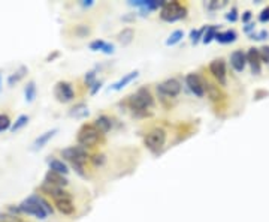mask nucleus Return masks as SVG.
I'll return each mask as SVG.
<instances>
[{
    "label": "nucleus",
    "mask_w": 269,
    "mask_h": 222,
    "mask_svg": "<svg viewBox=\"0 0 269 222\" xmlns=\"http://www.w3.org/2000/svg\"><path fill=\"white\" fill-rule=\"evenodd\" d=\"M56 207L60 213L63 215H72L75 212V206L72 203L70 198H63V200H57L56 201Z\"/></svg>",
    "instance_id": "obj_18"
},
{
    "label": "nucleus",
    "mask_w": 269,
    "mask_h": 222,
    "mask_svg": "<svg viewBox=\"0 0 269 222\" xmlns=\"http://www.w3.org/2000/svg\"><path fill=\"white\" fill-rule=\"evenodd\" d=\"M45 200L41 198V197H36V195H31L29 197L27 200H24L21 204H20V210L27 213V215H33L36 216L37 219H45L47 218V210H45Z\"/></svg>",
    "instance_id": "obj_1"
},
{
    "label": "nucleus",
    "mask_w": 269,
    "mask_h": 222,
    "mask_svg": "<svg viewBox=\"0 0 269 222\" xmlns=\"http://www.w3.org/2000/svg\"><path fill=\"white\" fill-rule=\"evenodd\" d=\"M105 54H112L114 53V45L112 44H105V47H103V50H102Z\"/></svg>",
    "instance_id": "obj_40"
},
{
    "label": "nucleus",
    "mask_w": 269,
    "mask_h": 222,
    "mask_svg": "<svg viewBox=\"0 0 269 222\" xmlns=\"http://www.w3.org/2000/svg\"><path fill=\"white\" fill-rule=\"evenodd\" d=\"M100 87H102V83H100V81H99V83H94V84L91 86L90 93H91V95H96V93H97V90H100Z\"/></svg>",
    "instance_id": "obj_42"
},
{
    "label": "nucleus",
    "mask_w": 269,
    "mask_h": 222,
    "mask_svg": "<svg viewBox=\"0 0 269 222\" xmlns=\"http://www.w3.org/2000/svg\"><path fill=\"white\" fill-rule=\"evenodd\" d=\"M45 182L54 185V186H59V188H64V186H67V183H69V180L66 179V176L59 174V173L51 171V170L45 174Z\"/></svg>",
    "instance_id": "obj_14"
},
{
    "label": "nucleus",
    "mask_w": 269,
    "mask_h": 222,
    "mask_svg": "<svg viewBox=\"0 0 269 222\" xmlns=\"http://www.w3.org/2000/svg\"><path fill=\"white\" fill-rule=\"evenodd\" d=\"M54 95L60 102H70L73 99V89L69 83L60 81V83L56 84Z\"/></svg>",
    "instance_id": "obj_10"
},
{
    "label": "nucleus",
    "mask_w": 269,
    "mask_h": 222,
    "mask_svg": "<svg viewBox=\"0 0 269 222\" xmlns=\"http://www.w3.org/2000/svg\"><path fill=\"white\" fill-rule=\"evenodd\" d=\"M100 140V131L94 125H84L78 132V143L83 147H94Z\"/></svg>",
    "instance_id": "obj_5"
},
{
    "label": "nucleus",
    "mask_w": 269,
    "mask_h": 222,
    "mask_svg": "<svg viewBox=\"0 0 269 222\" xmlns=\"http://www.w3.org/2000/svg\"><path fill=\"white\" fill-rule=\"evenodd\" d=\"M93 125L100 131V134H105V132L111 131V128H112V122L108 116H99Z\"/></svg>",
    "instance_id": "obj_20"
},
{
    "label": "nucleus",
    "mask_w": 269,
    "mask_h": 222,
    "mask_svg": "<svg viewBox=\"0 0 269 222\" xmlns=\"http://www.w3.org/2000/svg\"><path fill=\"white\" fill-rule=\"evenodd\" d=\"M0 86H2V75H0Z\"/></svg>",
    "instance_id": "obj_46"
},
{
    "label": "nucleus",
    "mask_w": 269,
    "mask_h": 222,
    "mask_svg": "<svg viewBox=\"0 0 269 222\" xmlns=\"http://www.w3.org/2000/svg\"><path fill=\"white\" fill-rule=\"evenodd\" d=\"M91 5H93V0H87V2L84 0L83 2V6H91Z\"/></svg>",
    "instance_id": "obj_45"
},
{
    "label": "nucleus",
    "mask_w": 269,
    "mask_h": 222,
    "mask_svg": "<svg viewBox=\"0 0 269 222\" xmlns=\"http://www.w3.org/2000/svg\"><path fill=\"white\" fill-rule=\"evenodd\" d=\"M138 74H139L138 71L129 72L127 75H124V77H123L121 80H119L117 83H114V84H112V90H121L123 87H126V86H127L129 83H132V81H133V80H135V78L138 77Z\"/></svg>",
    "instance_id": "obj_19"
},
{
    "label": "nucleus",
    "mask_w": 269,
    "mask_h": 222,
    "mask_svg": "<svg viewBox=\"0 0 269 222\" xmlns=\"http://www.w3.org/2000/svg\"><path fill=\"white\" fill-rule=\"evenodd\" d=\"M217 33H218V26H209V27H207V30H205V33H204V38H202L204 44L212 42V41L215 39V35H217Z\"/></svg>",
    "instance_id": "obj_24"
},
{
    "label": "nucleus",
    "mask_w": 269,
    "mask_h": 222,
    "mask_svg": "<svg viewBox=\"0 0 269 222\" xmlns=\"http://www.w3.org/2000/svg\"><path fill=\"white\" fill-rule=\"evenodd\" d=\"M238 38V33L235 30H224V32H218L215 35V41L220 44H230L235 42Z\"/></svg>",
    "instance_id": "obj_16"
},
{
    "label": "nucleus",
    "mask_w": 269,
    "mask_h": 222,
    "mask_svg": "<svg viewBox=\"0 0 269 222\" xmlns=\"http://www.w3.org/2000/svg\"><path fill=\"white\" fill-rule=\"evenodd\" d=\"M87 114H89V110L84 104H78L70 110V116H75V117H84Z\"/></svg>",
    "instance_id": "obj_25"
},
{
    "label": "nucleus",
    "mask_w": 269,
    "mask_h": 222,
    "mask_svg": "<svg viewBox=\"0 0 269 222\" xmlns=\"http://www.w3.org/2000/svg\"><path fill=\"white\" fill-rule=\"evenodd\" d=\"M41 191H42L44 194H47V195L53 197L56 201H57V200H63V198H70V195H69V194H67L63 188L54 186V185L47 183V182H44V183H42Z\"/></svg>",
    "instance_id": "obj_12"
},
{
    "label": "nucleus",
    "mask_w": 269,
    "mask_h": 222,
    "mask_svg": "<svg viewBox=\"0 0 269 222\" xmlns=\"http://www.w3.org/2000/svg\"><path fill=\"white\" fill-rule=\"evenodd\" d=\"M157 92H159L160 95H163V96L174 98V96L179 95V92H181V84H179L178 80L169 78V80H166V81H163V83H160V84L157 86Z\"/></svg>",
    "instance_id": "obj_8"
},
{
    "label": "nucleus",
    "mask_w": 269,
    "mask_h": 222,
    "mask_svg": "<svg viewBox=\"0 0 269 222\" xmlns=\"http://www.w3.org/2000/svg\"><path fill=\"white\" fill-rule=\"evenodd\" d=\"M226 5H227V0H221V2H217V0H212V2H209V3H208V8H209L211 11H214V9L224 8Z\"/></svg>",
    "instance_id": "obj_33"
},
{
    "label": "nucleus",
    "mask_w": 269,
    "mask_h": 222,
    "mask_svg": "<svg viewBox=\"0 0 269 222\" xmlns=\"http://www.w3.org/2000/svg\"><path fill=\"white\" fill-rule=\"evenodd\" d=\"M105 41H102V39H96V41H93L91 44H90V50H93V51H102L103 50V47H105Z\"/></svg>",
    "instance_id": "obj_34"
},
{
    "label": "nucleus",
    "mask_w": 269,
    "mask_h": 222,
    "mask_svg": "<svg viewBox=\"0 0 269 222\" xmlns=\"http://www.w3.org/2000/svg\"><path fill=\"white\" fill-rule=\"evenodd\" d=\"M94 78H96V72H94V71H90V72L86 74L84 81H86L87 86H93V84H94Z\"/></svg>",
    "instance_id": "obj_35"
},
{
    "label": "nucleus",
    "mask_w": 269,
    "mask_h": 222,
    "mask_svg": "<svg viewBox=\"0 0 269 222\" xmlns=\"http://www.w3.org/2000/svg\"><path fill=\"white\" fill-rule=\"evenodd\" d=\"M209 72L212 74V77L221 84L224 86L227 83V69H226V63L223 59L218 60H212L209 63Z\"/></svg>",
    "instance_id": "obj_7"
},
{
    "label": "nucleus",
    "mask_w": 269,
    "mask_h": 222,
    "mask_svg": "<svg viewBox=\"0 0 269 222\" xmlns=\"http://www.w3.org/2000/svg\"><path fill=\"white\" fill-rule=\"evenodd\" d=\"M61 156L73 164V167L78 168L80 173H83V164L87 161V150L83 146H72L67 149L61 150Z\"/></svg>",
    "instance_id": "obj_2"
},
{
    "label": "nucleus",
    "mask_w": 269,
    "mask_h": 222,
    "mask_svg": "<svg viewBox=\"0 0 269 222\" xmlns=\"http://www.w3.org/2000/svg\"><path fill=\"white\" fill-rule=\"evenodd\" d=\"M11 129V119L6 114H0V132Z\"/></svg>",
    "instance_id": "obj_31"
},
{
    "label": "nucleus",
    "mask_w": 269,
    "mask_h": 222,
    "mask_svg": "<svg viewBox=\"0 0 269 222\" xmlns=\"http://www.w3.org/2000/svg\"><path fill=\"white\" fill-rule=\"evenodd\" d=\"M75 35H76V36H80V38H86V36L90 35V27L86 26V24L76 26V27H75Z\"/></svg>",
    "instance_id": "obj_30"
},
{
    "label": "nucleus",
    "mask_w": 269,
    "mask_h": 222,
    "mask_svg": "<svg viewBox=\"0 0 269 222\" xmlns=\"http://www.w3.org/2000/svg\"><path fill=\"white\" fill-rule=\"evenodd\" d=\"M185 83L191 93H195L199 98H202L205 95V83L202 81V78L198 75V74H188L185 77Z\"/></svg>",
    "instance_id": "obj_9"
},
{
    "label": "nucleus",
    "mask_w": 269,
    "mask_h": 222,
    "mask_svg": "<svg viewBox=\"0 0 269 222\" xmlns=\"http://www.w3.org/2000/svg\"><path fill=\"white\" fill-rule=\"evenodd\" d=\"M259 54L262 63H269V45H263L262 48H259Z\"/></svg>",
    "instance_id": "obj_32"
},
{
    "label": "nucleus",
    "mask_w": 269,
    "mask_h": 222,
    "mask_svg": "<svg viewBox=\"0 0 269 222\" xmlns=\"http://www.w3.org/2000/svg\"><path fill=\"white\" fill-rule=\"evenodd\" d=\"M244 30H245V32H247V33H250V32H251V30H254V24H251V23H248V24H247V26H245V29H244Z\"/></svg>",
    "instance_id": "obj_43"
},
{
    "label": "nucleus",
    "mask_w": 269,
    "mask_h": 222,
    "mask_svg": "<svg viewBox=\"0 0 269 222\" xmlns=\"http://www.w3.org/2000/svg\"><path fill=\"white\" fill-rule=\"evenodd\" d=\"M50 170H51V171H56V173H59V174H63V176H66V174L69 173L67 165H66L63 161H59V159H51V161H50Z\"/></svg>",
    "instance_id": "obj_22"
},
{
    "label": "nucleus",
    "mask_w": 269,
    "mask_h": 222,
    "mask_svg": "<svg viewBox=\"0 0 269 222\" xmlns=\"http://www.w3.org/2000/svg\"><path fill=\"white\" fill-rule=\"evenodd\" d=\"M226 18L229 20V21H237L238 20V11H237V8H232V9H230V12L226 15Z\"/></svg>",
    "instance_id": "obj_39"
},
{
    "label": "nucleus",
    "mask_w": 269,
    "mask_h": 222,
    "mask_svg": "<svg viewBox=\"0 0 269 222\" xmlns=\"http://www.w3.org/2000/svg\"><path fill=\"white\" fill-rule=\"evenodd\" d=\"M56 134H57V129H51V131H47L42 135H39V137L34 140V143H33V149L37 150V149H41V147H44Z\"/></svg>",
    "instance_id": "obj_17"
},
{
    "label": "nucleus",
    "mask_w": 269,
    "mask_h": 222,
    "mask_svg": "<svg viewBox=\"0 0 269 222\" xmlns=\"http://www.w3.org/2000/svg\"><path fill=\"white\" fill-rule=\"evenodd\" d=\"M205 30H207V27L199 29V30H191V33H190V39H191V42H193V44H198V42L204 38Z\"/></svg>",
    "instance_id": "obj_29"
},
{
    "label": "nucleus",
    "mask_w": 269,
    "mask_h": 222,
    "mask_svg": "<svg viewBox=\"0 0 269 222\" xmlns=\"http://www.w3.org/2000/svg\"><path fill=\"white\" fill-rule=\"evenodd\" d=\"M0 222H18V221H15V219H8V218H5V216H0Z\"/></svg>",
    "instance_id": "obj_44"
},
{
    "label": "nucleus",
    "mask_w": 269,
    "mask_h": 222,
    "mask_svg": "<svg viewBox=\"0 0 269 222\" xmlns=\"http://www.w3.org/2000/svg\"><path fill=\"white\" fill-rule=\"evenodd\" d=\"M259 21H262V23H268V21H269V6H266V8L260 12Z\"/></svg>",
    "instance_id": "obj_38"
},
{
    "label": "nucleus",
    "mask_w": 269,
    "mask_h": 222,
    "mask_svg": "<svg viewBox=\"0 0 269 222\" xmlns=\"http://www.w3.org/2000/svg\"><path fill=\"white\" fill-rule=\"evenodd\" d=\"M205 92H207V96L212 101V102H220V101H223L224 99V93H223V90L217 86V84H214V83H205Z\"/></svg>",
    "instance_id": "obj_15"
},
{
    "label": "nucleus",
    "mask_w": 269,
    "mask_h": 222,
    "mask_svg": "<svg viewBox=\"0 0 269 222\" xmlns=\"http://www.w3.org/2000/svg\"><path fill=\"white\" fill-rule=\"evenodd\" d=\"M166 143V132L162 128H156V129H151L147 135H145V144L148 149L151 150H160L162 147Z\"/></svg>",
    "instance_id": "obj_6"
},
{
    "label": "nucleus",
    "mask_w": 269,
    "mask_h": 222,
    "mask_svg": "<svg viewBox=\"0 0 269 222\" xmlns=\"http://www.w3.org/2000/svg\"><path fill=\"white\" fill-rule=\"evenodd\" d=\"M251 17H253V14H251L250 11H245V12L242 14V23H247V24H248V21L251 20Z\"/></svg>",
    "instance_id": "obj_41"
},
{
    "label": "nucleus",
    "mask_w": 269,
    "mask_h": 222,
    "mask_svg": "<svg viewBox=\"0 0 269 222\" xmlns=\"http://www.w3.org/2000/svg\"><path fill=\"white\" fill-rule=\"evenodd\" d=\"M129 104H130V108L133 111H145V110L152 107L154 99H152L148 89H139L133 96H130Z\"/></svg>",
    "instance_id": "obj_4"
},
{
    "label": "nucleus",
    "mask_w": 269,
    "mask_h": 222,
    "mask_svg": "<svg viewBox=\"0 0 269 222\" xmlns=\"http://www.w3.org/2000/svg\"><path fill=\"white\" fill-rule=\"evenodd\" d=\"M26 74H27V68H26V66H20V68H18V69L12 74V75L9 77L8 84H9V86H14L15 83H18L20 80H23V78H24Z\"/></svg>",
    "instance_id": "obj_23"
},
{
    "label": "nucleus",
    "mask_w": 269,
    "mask_h": 222,
    "mask_svg": "<svg viewBox=\"0 0 269 222\" xmlns=\"http://www.w3.org/2000/svg\"><path fill=\"white\" fill-rule=\"evenodd\" d=\"M247 54V63L251 66V72L254 75H259L262 72V60H260V54H259V48H248V51L245 53Z\"/></svg>",
    "instance_id": "obj_11"
},
{
    "label": "nucleus",
    "mask_w": 269,
    "mask_h": 222,
    "mask_svg": "<svg viewBox=\"0 0 269 222\" xmlns=\"http://www.w3.org/2000/svg\"><path fill=\"white\" fill-rule=\"evenodd\" d=\"M182 38H184V32H182V30H175V32L169 36V39L166 41V45H175V44H178Z\"/></svg>",
    "instance_id": "obj_27"
},
{
    "label": "nucleus",
    "mask_w": 269,
    "mask_h": 222,
    "mask_svg": "<svg viewBox=\"0 0 269 222\" xmlns=\"http://www.w3.org/2000/svg\"><path fill=\"white\" fill-rule=\"evenodd\" d=\"M268 30H260L259 33H251V39H259V41H262V39H265V38H268Z\"/></svg>",
    "instance_id": "obj_37"
},
{
    "label": "nucleus",
    "mask_w": 269,
    "mask_h": 222,
    "mask_svg": "<svg viewBox=\"0 0 269 222\" xmlns=\"http://www.w3.org/2000/svg\"><path fill=\"white\" fill-rule=\"evenodd\" d=\"M230 65L237 72H242L247 66V54L242 50H237L230 54Z\"/></svg>",
    "instance_id": "obj_13"
},
{
    "label": "nucleus",
    "mask_w": 269,
    "mask_h": 222,
    "mask_svg": "<svg viewBox=\"0 0 269 222\" xmlns=\"http://www.w3.org/2000/svg\"><path fill=\"white\" fill-rule=\"evenodd\" d=\"M29 123V116H26V114H23V116H20L17 120H15V123L11 126V131L12 132H15V131H18V129H21L23 126H26Z\"/></svg>",
    "instance_id": "obj_28"
},
{
    "label": "nucleus",
    "mask_w": 269,
    "mask_h": 222,
    "mask_svg": "<svg viewBox=\"0 0 269 222\" xmlns=\"http://www.w3.org/2000/svg\"><path fill=\"white\" fill-rule=\"evenodd\" d=\"M91 162H93L94 165H103V164L106 162V158H105V155L97 153V155H94V156L91 158Z\"/></svg>",
    "instance_id": "obj_36"
},
{
    "label": "nucleus",
    "mask_w": 269,
    "mask_h": 222,
    "mask_svg": "<svg viewBox=\"0 0 269 222\" xmlns=\"http://www.w3.org/2000/svg\"><path fill=\"white\" fill-rule=\"evenodd\" d=\"M24 95H26V101L27 102H33L34 101V98H36V84H34V81L27 83Z\"/></svg>",
    "instance_id": "obj_26"
},
{
    "label": "nucleus",
    "mask_w": 269,
    "mask_h": 222,
    "mask_svg": "<svg viewBox=\"0 0 269 222\" xmlns=\"http://www.w3.org/2000/svg\"><path fill=\"white\" fill-rule=\"evenodd\" d=\"M133 38H135V32H133V29H130V27H126V29H123V30L119 33V42H120L121 45L130 44V42L133 41Z\"/></svg>",
    "instance_id": "obj_21"
},
{
    "label": "nucleus",
    "mask_w": 269,
    "mask_h": 222,
    "mask_svg": "<svg viewBox=\"0 0 269 222\" xmlns=\"http://www.w3.org/2000/svg\"><path fill=\"white\" fill-rule=\"evenodd\" d=\"M187 15V9L178 3V2H165V5L162 6V11H160V18L163 21H177V20H181Z\"/></svg>",
    "instance_id": "obj_3"
}]
</instances>
